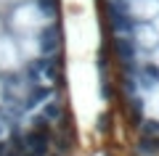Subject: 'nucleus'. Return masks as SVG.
Segmentation results:
<instances>
[{
  "label": "nucleus",
  "mask_w": 159,
  "mask_h": 156,
  "mask_svg": "<svg viewBox=\"0 0 159 156\" xmlns=\"http://www.w3.org/2000/svg\"><path fill=\"white\" fill-rule=\"evenodd\" d=\"M64 0H0V156H74Z\"/></svg>",
  "instance_id": "f257e3e1"
}]
</instances>
